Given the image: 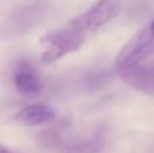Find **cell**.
<instances>
[{
  "label": "cell",
  "instance_id": "30bf717a",
  "mask_svg": "<svg viewBox=\"0 0 154 153\" xmlns=\"http://www.w3.org/2000/svg\"><path fill=\"white\" fill-rule=\"evenodd\" d=\"M149 27H150V30H152V31H153V34H154V19H153V22H152V23L149 24Z\"/></svg>",
  "mask_w": 154,
  "mask_h": 153
},
{
  "label": "cell",
  "instance_id": "6da1fadb",
  "mask_svg": "<svg viewBox=\"0 0 154 153\" xmlns=\"http://www.w3.org/2000/svg\"><path fill=\"white\" fill-rule=\"evenodd\" d=\"M43 148L58 153H99L106 145V132L95 129L87 134H70L64 125L46 129L39 136Z\"/></svg>",
  "mask_w": 154,
  "mask_h": 153
},
{
  "label": "cell",
  "instance_id": "9c48e42d",
  "mask_svg": "<svg viewBox=\"0 0 154 153\" xmlns=\"http://www.w3.org/2000/svg\"><path fill=\"white\" fill-rule=\"evenodd\" d=\"M0 153H14V152L8 151V149L5 148V146H2V148H0Z\"/></svg>",
  "mask_w": 154,
  "mask_h": 153
},
{
  "label": "cell",
  "instance_id": "ba28073f",
  "mask_svg": "<svg viewBox=\"0 0 154 153\" xmlns=\"http://www.w3.org/2000/svg\"><path fill=\"white\" fill-rule=\"evenodd\" d=\"M46 12V7L42 4H34L29 5V7H23L19 11L11 15L10 18V30L12 29L14 31L23 33L30 30L31 27H34L35 24L39 23V20L42 19V16Z\"/></svg>",
  "mask_w": 154,
  "mask_h": 153
},
{
  "label": "cell",
  "instance_id": "52a82bcc",
  "mask_svg": "<svg viewBox=\"0 0 154 153\" xmlns=\"http://www.w3.org/2000/svg\"><path fill=\"white\" fill-rule=\"evenodd\" d=\"M56 117V110L48 105H43V103H35V105L26 106L15 114L16 121L29 127H35L53 122Z\"/></svg>",
  "mask_w": 154,
  "mask_h": 153
},
{
  "label": "cell",
  "instance_id": "8992f818",
  "mask_svg": "<svg viewBox=\"0 0 154 153\" xmlns=\"http://www.w3.org/2000/svg\"><path fill=\"white\" fill-rule=\"evenodd\" d=\"M127 86L147 95H154V64H139L130 69L120 70Z\"/></svg>",
  "mask_w": 154,
  "mask_h": 153
},
{
  "label": "cell",
  "instance_id": "277c9868",
  "mask_svg": "<svg viewBox=\"0 0 154 153\" xmlns=\"http://www.w3.org/2000/svg\"><path fill=\"white\" fill-rule=\"evenodd\" d=\"M120 7H122L120 0H97L95 4L91 5V8H88L85 12L72 19L70 22L81 31L88 34L116 18Z\"/></svg>",
  "mask_w": 154,
  "mask_h": 153
},
{
  "label": "cell",
  "instance_id": "5b68a950",
  "mask_svg": "<svg viewBox=\"0 0 154 153\" xmlns=\"http://www.w3.org/2000/svg\"><path fill=\"white\" fill-rule=\"evenodd\" d=\"M14 86L22 95H37L42 89V81L35 67L27 60H22L14 72Z\"/></svg>",
  "mask_w": 154,
  "mask_h": 153
},
{
  "label": "cell",
  "instance_id": "3957f363",
  "mask_svg": "<svg viewBox=\"0 0 154 153\" xmlns=\"http://www.w3.org/2000/svg\"><path fill=\"white\" fill-rule=\"evenodd\" d=\"M154 53V34L150 27H143L123 45L116 56V65L120 70L130 69L142 64Z\"/></svg>",
  "mask_w": 154,
  "mask_h": 153
},
{
  "label": "cell",
  "instance_id": "7a4b0ae2",
  "mask_svg": "<svg viewBox=\"0 0 154 153\" xmlns=\"http://www.w3.org/2000/svg\"><path fill=\"white\" fill-rule=\"evenodd\" d=\"M87 35L70 20L64 27L48 33L41 38V43L45 46L41 54V61L45 64H53L62 57L79 50L87 39Z\"/></svg>",
  "mask_w": 154,
  "mask_h": 153
}]
</instances>
